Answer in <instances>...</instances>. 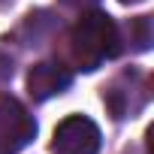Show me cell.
I'll return each mask as SVG.
<instances>
[{"label":"cell","instance_id":"obj_7","mask_svg":"<svg viewBox=\"0 0 154 154\" xmlns=\"http://www.w3.org/2000/svg\"><path fill=\"white\" fill-rule=\"evenodd\" d=\"M60 3H63L66 9H79V12H85V9H97L100 0H60Z\"/></svg>","mask_w":154,"mask_h":154},{"label":"cell","instance_id":"obj_4","mask_svg":"<svg viewBox=\"0 0 154 154\" xmlns=\"http://www.w3.org/2000/svg\"><path fill=\"white\" fill-rule=\"evenodd\" d=\"M51 151L54 154H97L100 151V127L85 115H69L54 127Z\"/></svg>","mask_w":154,"mask_h":154},{"label":"cell","instance_id":"obj_6","mask_svg":"<svg viewBox=\"0 0 154 154\" xmlns=\"http://www.w3.org/2000/svg\"><path fill=\"white\" fill-rule=\"evenodd\" d=\"M118 30H121V27H118ZM121 33H127V45H130V51H148V48H151V39H154L151 15H136V18H130V21L124 24Z\"/></svg>","mask_w":154,"mask_h":154},{"label":"cell","instance_id":"obj_9","mask_svg":"<svg viewBox=\"0 0 154 154\" xmlns=\"http://www.w3.org/2000/svg\"><path fill=\"white\" fill-rule=\"evenodd\" d=\"M9 3H15V0H0V6H9Z\"/></svg>","mask_w":154,"mask_h":154},{"label":"cell","instance_id":"obj_8","mask_svg":"<svg viewBox=\"0 0 154 154\" xmlns=\"http://www.w3.org/2000/svg\"><path fill=\"white\" fill-rule=\"evenodd\" d=\"M118 3H142V0H118Z\"/></svg>","mask_w":154,"mask_h":154},{"label":"cell","instance_id":"obj_5","mask_svg":"<svg viewBox=\"0 0 154 154\" xmlns=\"http://www.w3.org/2000/svg\"><path fill=\"white\" fill-rule=\"evenodd\" d=\"M69 85H72V72L57 60H39L27 72V94L36 103H45V100L63 94Z\"/></svg>","mask_w":154,"mask_h":154},{"label":"cell","instance_id":"obj_3","mask_svg":"<svg viewBox=\"0 0 154 154\" xmlns=\"http://www.w3.org/2000/svg\"><path fill=\"white\" fill-rule=\"evenodd\" d=\"M103 100L112 112V118L124 121V118H136L142 112V106L148 103V82L145 75L130 69V72H121L118 79L103 91Z\"/></svg>","mask_w":154,"mask_h":154},{"label":"cell","instance_id":"obj_1","mask_svg":"<svg viewBox=\"0 0 154 154\" xmlns=\"http://www.w3.org/2000/svg\"><path fill=\"white\" fill-rule=\"evenodd\" d=\"M66 48H69L72 66L85 69V72L100 69L106 60H112V57H118L124 51L118 24L103 9H85L79 18H75V24L69 27Z\"/></svg>","mask_w":154,"mask_h":154},{"label":"cell","instance_id":"obj_2","mask_svg":"<svg viewBox=\"0 0 154 154\" xmlns=\"http://www.w3.org/2000/svg\"><path fill=\"white\" fill-rule=\"evenodd\" d=\"M36 136V121L12 94H0V154H18Z\"/></svg>","mask_w":154,"mask_h":154}]
</instances>
